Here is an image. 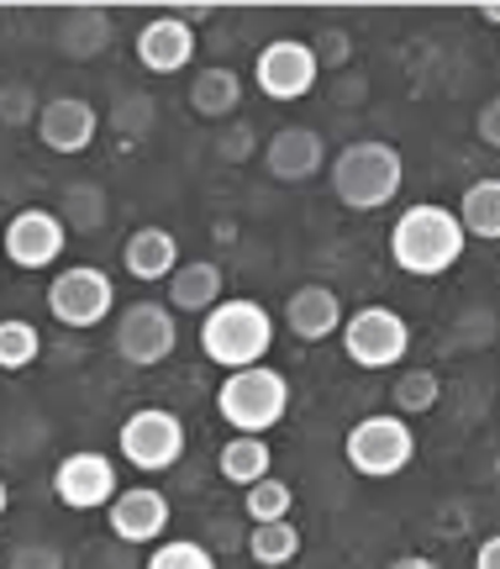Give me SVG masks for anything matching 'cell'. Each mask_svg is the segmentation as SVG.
Returning a JSON list of instances; mask_svg holds the SVG:
<instances>
[{
    "label": "cell",
    "mask_w": 500,
    "mask_h": 569,
    "mask_svg": "<svg viewBox=\"0 0 500 569\" xmlns=\"http://www.w3.org/2000/svg\"><path fill=\"white\" fill-rule=\"evenodd\" d=\"M406 184V159L396 142L384 138H353L332 153V196L348 211H384Z\"/></svg>",
    "instance_id": "cell-3"
},
{
    "label": "cell",
    "mask_w": 500,
    "mask_h": 569,
    "mask_svg": "<svg viewBox=\"0 0 500 569\" xmlns=\"http://www.w3.org/2000/svg\"><path fill=\"white\" fill-rule=\"evenodd\" d=\"M290 511H296V490H290V480H280V475H269V480L242 490V517H248L253 528H263V522H290Z\"/></svg>",
    "instance_id": "cell-27"
},
{
    "label": "cell",
    "mask_w": 500,
    "mask_h": 569,
    "mask_svg": "<svg viewBox=\"0 0 500 569\" xmlns=\"http://www.w3.org/2000/svg\"><path fill=\"white\" fill-rule=\"evenodd\" d=\"M269 469H274V448H269V438H242V432H232L217 453V475L238 490L269 480Z\"/></svg>",
    "instance_id": "cell-22"
},
{
    "label": "cell",
    "mask_w": 500,
    "mask_h": 569,
    "mask_svg": "<svg viewBox=\"0 0 500 569\" xmlns=\"http://www.w3.org/2000/svg\"><path fill=\"white\" fill-rule=\"evenodd\" d=\"M221 301H227V280H221V264H211V259H184L163 284V306L174 317H206Z\"/></svg>",
    "instance_id": "cell-19"
},
{
    "label": "cell",
    "mask_w": 500,
    "mask_h": 569,
    "mask_svg": "<svg viewBox=\"0 0 500 569\" xmlns=\"http://www.w3.org/2000/svg\"><path fill=\"white\" fill-rule=\"evenodd\" d=\"M153 122H159V101L148 90H121L117 101H111V127H117L121 142L153 138Z\"/></svg>",
    "instance_id": "cell-29"
},
{
    "label": "cell",
    "mask_w": 500,
    "mask_h": 569,
    "mask_svg": "<svg viewBox=\"0 0 500 569\" xmlns=\"http://www.w3.org/2000/svg\"><path fill=\"white\" fill-rule=\"evenodd\" d=\"M180 238L169 227H132L127 243H121V269L132 274L138 284H169V274L180 269Z\"/></svg>",
    "instance_id": "cell-18"
},
{
    "label": "cell",
    "mask_w": 500,
    "mask_h": 569,
    "mask_svg": "<svg viewBox=\"0 0 500 569\" xmlns=\"http://www.w3.org/2000/svg\"><path fill=\"white\" fill-rule=\"evenodd\" d=\"M384 569H442L438 559H427V553H400V559H390Z\"/></svg>",
    "instance_id": "cell-38"
},
{
    "label": "cell",
    "mask_w": 500,
    "mask_h": 569,
    "mask_svg": "<svg viewBox=\"0 0 500 569\" xmlns=\"http://www.w3.org/2000/svg\"><path fill=\"white\" fill-rule=\"evenodd\" d=\"M11 511V486H6V475H0V517Z\"/></svg>",
    "instance_id": "cell-40"
},
{
    "label": "cell",
    "mask_w": 500,
    "mask_h": 569,
    "mask_svg": "<svg viewBox=\"0 0 500 569\" xmlns=\"http://www.w3.org/2000/svg\"><path fill=\"white\" fill-rule=\"evenodd\" d=\"M0 248H6V259L17 269L42 274V269H53L63 259L69 227H63L59 211H48V206H21L17 217L6 222V232H0Z\"/></svg>",
    "instance_id": "cell-12"
},
{
    "label": "cell",
    "mask_w": 500,
    "mask_h": 569,
    "mask_svg": "<svg viewBox=\"0 0 500 569\" xmlns=\"http://www.w3.org/2000/svg\"><path fill=\"white\" fill-rule=\"evenodd\" d=\"M100 138V111L84 96H48L38 117V142L59 159H80Z\"/></svg>",
    "instance_id": "cell-14"
},
{
    "label": "cell",
    "mask_w": 500,
    "mask_h": 569,
    "mask_svg": "<svg viewBox=\"0 0 500 569\" xmlns=\"http://www.w3.org/2000/svg\"><path fill=\"white\" fill-rule=\"evenodd\" d=\"M142 569H217V553L196 538H163L159 549L142 559Z\"/></svg>",
    "instance_id": "cell-30"
},
{
    "label": "cell",
    "mask_w": 500,
    "mask_h": 569,
    "mask_svg": "<svg viewBox=\"0 0 500 569\" xmlns=\"http://www.w3.org/2000/svg\"><path fill=\"white\" fill-rule=\"evenodd\" d=\"M321 80V59L317 48L306 38H269L253 59V84H259L263 101L274 106H290V101H306Z\"/></svg>",
    "instance_id": "cell-10"
},
{
    "label": "cell",
    "mask_w": 500,
    "mask_h": 569,
    "mask_svg": "<svg viewBox=\"0 0 500 569\" xmlns=\"http://www.w3.org/2000/svg\"><path fill=\"white\" fill-rule=\"evenodd\" d=\"M0 569H6V553H0Z\"/></svg>",
    "instance_id": "cell-41"
},
{
    "label": "cell",
    "mask_w": 500,
    "mask_h": 569,
    "mask_svg": "<svg viewBox=\"0 0 500 569\" xmlns=\"http://www.w3.org/2000/svg\"><path fill=\"white\" fill-rule=\"evenodd\" d=\"M474 569H500V532H490L480 549H474Z\"/></svg>",
    "instance_id": "cell-37"
},
{
    "label": "cell",
    "mask_w": 500,
    "mask_h": 569,
    "mask_svg": "<svg viewBox=\"0 0 500 569\" xmlns=\"http://www.w3.org/2000/svg\"><path fill=\"white\" fill-rule=\"evenodd\" d=\"M42 106H38V90L32 84H0V127H38Z\"/></svg>",
    "instance_id": "cell-31"
},
{
    "label": "cell",
    "mask_w": 500,
    "mask_h": 569,
    "mask_svg": "<svg viewBox=\"0 0 500 569\" xmlns=\"http://www.w3.org/2000/svg\"><path fill=\"white\" fill-rule=\"evenodd\" d=\"M174 522V507L159 486H121V496L106 507V528L117 543H132V549H159L163 532Z\"/></svg>",
    "instance_id": "cell-13"
},
{
    "label": "cell",
    "mask_w": 500,
    "mask_h": 569,
    "mask_svg": "<svg viewBox=\"0 0 500 569\" xmlns=\"http://www.w3.org/2000/svg\"><path fill=\"white\" fill-rule=\"evenodd\" d=\"M242 74L232 63H206L196 80H190V111L206 117V122H232L242 106Z\"/></svg>",
    "instance_id": "cell-21"
},
{
    "label": "cell",
    "mask_w": 500,
    "mask_h": 569,
    "mask_svg": "<svg viewBox=\"0 0 500 569\" xmlns=\"http://www.w3.org/2000/svg\"><path fill=\"white\" fill-rule=\"evenodd\" d=\"M132 53L148 74H184L196 63V27L184 17H153L138 27Z\"/></svg>",
    "instance_id": "cell-16"
},
{
    "label": "cell",
    "mask_w": 500,
    "mask_h": 569,
    "mask_svg": "<svg viewBox=\"0 0 500 569\" xmlns=\"http://www.w3.org/2000/svg\"><path fill=\"white\" fill-rule=\"evenodd\" d=\"M274 311L253 296H227L217 311L200 317V353L211 359L217 369L238 375V369L269 365L274 353Z\"/></svg>",
    "instance_id": "cell-2"
},
{
    "label": "cell",
    "mask_w": 500,
    "mask_h": 569,
    "mask_svg": "<svg viewBox=\"0 0 500 569\" xmlns=\"http://www.w3.org/2000/svg\"><path fill=\"white\" fill-rule=\"evenodd\" d=\"M253 153H259V132H253V122H232L217 138V159H227V163H248Z\"/></svg>",
    "instance_id": "cell-33"
},
{
    "label": "cell",
    "mask_w": 500,
    "mask_h": 569,
    "mask_svg": "<svg viewBox=\"0 0 500 569\" xmlns=\"http://www.w3.org/2000/svg\"><path fill=\"white\" fill-rule=\"evenodd\" d=\"M48 317L59 327L90 332L117 317V280L96 264H69L48 280Z\"/></svg>",
    "instance_id": "cell-9"
},
{
    "label": "cell",
    "mask_w": 500,
    "mask_h": 569,
    "mask_svg": "<svg viewBox=\"0 0 500 569\" xmlns=\"http://www.w3.org/2000/svg\"><path fill=\"white\" fill-rule=\"evenodd\" d=\"M342 459L363 480H396V475L417 465V427L396 417V411H369V417L348 427Z\"/></svg>",
    "instance_id": "cell-5"
},
{
    "label": "cell",
    "mask_w": 500,
    "mask_h": 569,
    "mask_svg": "<svg viewBox=\"0 0 500 569\" xmlns=\"http://www.w3.org/2000/svg\"><path fill=\"white\" fill-rule=\"evenodd\" d=\"M248 559L259 569H290L300 559V528L296 517L290 522H263V528L248 532Z\"/></svg>",
    "instance_id": "cell-26"
},
{
    "label": "cell",
    "mask_w": 500,
    "mask_h": 569,
    "mask_svg": "<svg viewBox=\"0 0 500 569\" xmlns=\"http://www.w3.org/2000/svg\"><path fill=\"white\" fill-rule=\"evenodd\" d=\"M6 569H63V553L53 543H21L6 553Z\"/></svg>",
    "instance_id": "cell-34"
},
{
    "label": "cell",
    "mask_w": 500,
    "mask_h": 569,
    "mask_svg": "<svg viewBox=\"0 0 500 569\" xmlns=\"http://www.w3.org/2000/svg\"><path fill=\"white\" fill-rule=\"evenodd\" d=\"M463 248H469V232L453 206L417 201L390 222V264L411 280H442L448 269L463 264Z\"/></svg>",
    "instance_id": "cell-1"
},
{
    "label": "cell",
    "mask_w": 500,
    "mask_h": 569,
    "mask_svg": "<svg viewBox=\"0 0 500 569\" xmlns=\"http://www.w3.org/2000/svg\"><path fill=\"white\" fill-rule=\"evenodd\" d=\"M217 417L242 438H263L290 417V380L274 365L238 369L217 386Z\"/></svg>",
    "instance_id": "cell-4"
},
{
    "label": "cell",
    "mask_w": 500,
    "mask_h": 569,
    "mask_svg": "<svg viewBox=\"0 0 500 569\" xmlns=\"http://www.w3.org/2000/svg\"><path fill=\"white\" fill-rule=\"evenodd\" d=\"M184 443L190 432L169 407H138L121 417L117 448H121V465L138 469V475H163L184 459Z\"/></svg>",
    "instance_id": "cell-8"
},
{
    "label": "cell",
    "mask_w": 500,
    "mask_h": 569,
    "mask_svg": "<svg viewBox=\"0 0 500 569\" xmlns=\"http://www.w3.org/2000/svg\"><path fill=\"white\" fill-rule=\"evenodd\" d=\"M53 496L69 511H106L121 496V469L100 448H74L53 469Z\"/></svg>",
    "instance_id": "cell-11"
},
{
    "label": "cell",
    "mask_w": 500,
    "mask_h": 569,
    "mask_svg": "<svg viewBox=\"0 0 500 569\" xmlns=\"http://www.w3.org/2000/svg\"><path fill=\"white\" fill-rule=\"evenodd\" d=\"M459 222L469 243H500V180H474L463 190Z\"/></svg>",
    "instance_id": "cell-24"
},
{
    "label": "cell",
    "mask_w": 500,
    "mask_h": 569,
    "mask_svg": "<svg viewBox=\"0 0 500 569\" xmlns=\"http://www.w3.org/2000/svg\"><path fill=\"white\" fill-rule=\"evenodd\" d=\"M311 48H317L321 69H327V63H332V69H342V63H348V48H353V42H348V32H342V27H327V32H321V38L311 42Z\"/></svg>",
    "instance_id": "cell-35"
},
{
    "label": "cell",
    "mask_w": 500,
    "mask_h": 569,
    "mask_svg": "<svg viewBox=\"0 0 500 569\" xmlns=\"http://www.w3.org/2000/svg\"><path fill=\"white\" fill-rule=\"evenodd\" d=\"M327 138H321L317 127H280L274 138L263 142V169L274 174L280 184H311L327 174Z\"/></svg>",
    "instance_id": "cell-15"
},
{
    "label": "cell",
    "mask_w": 500,
    "mask_h": 569,
    "mask_svg": "<svg viewBox=\"0 0 500 569\" xmlns=\"http://www.w3.org/2000/svg\"><path fill=\"white\" fill-rule=\"evenodd\" d=\"M480 21H484V27H500V0H490V6H480Z\"/></svg>",
    "instance_id": "cell-39"
},
{
    "label": "cell",
    "mask_w": 500,
    "mask_h": 569,
    "mask_svg": "<svg viewBox=\"0 0 500 569\" xmlns=\"http://www.w3.org/2000/svg\"><path fill=\"white\" fill-rule=\"evenodd\" d=\"M448 338H453L459 348H469V353H474V348H490L496 343V311H490V306H469L459 322H453Z\"/></svg>",
    "instance_id": "cell-32"
},
{
    "label": "cell",
    "mask_w": 500,
    "mask_h": 569,
    "mask_svg": "<svg viewBox=\"0 0 500 569\" xmlns=\"http://www.w3.org/2000/svg\"><path fill=\"white\" fill-rule=\"evenodd\" d=\"M111 348L121 353V365L132 369H159L174 359L180 348V317L163 301L142 296V301H127L121 317L111 322Z\"/></svg>",
    "instance_id": "cell-6"
},
{
    "label": "cell",
    "mask_w": 500,
    "mask_h": 569,
    "mask_svg": "<svg viewBox=\"0 0 500 569\" xmlns=\"http://www.w3.org/2000/svg\"><path fill=\"white\" fill-rule=\"evenodd\" d=\"M338 343L353 369H369V375L400 369L406 353H411V322L400 317L396 306H359V311H348Z\"/></svg>",
    "instance_id": "cell-7"
},
{
    "label": "cell",
    "mask_w": 500,
    "mask_h": 569,
    "mask_svg": "<svg viewBox=\"0 0 500 569\" xmlns=\"http://www.w3.org/2000/svg\"><path fill=\"white\" fill-rule=\"evenodd\" d=\"M42 359V332L27 317H0V375H21Z\"/></svg>",
    "instance_id": "cell-28"
},
{
    "label": "cell",
    "mask_w": 500,
    "mask_h": 569,
    "mask_svg": "<svg viewBox=\"0 0 500 569\" xmlns=\"http://www.w3.org/2000/svg\"><path fill=\"white\" fill-rule=\"evenodd\" d=\"M442 401V375L438 369H427V365H417V369H406L396 386H390V411L396 417H427V411Z\"/></svg>",
    "instance_id": "cell-25"
},
{
    "label": "cell",
    "mask_w": 500,
    "mask_h": 569,
    "mask_svg": "<svg viewBox=\"0 0 500 569\" xmlns=\"http://www.w3.org/2000/svg\"><path fill=\"white\" fill-rule=\"evenodd\" d=\"M59 222L69 232H100V227L111 222V196H106V184L96 180H74L59 190Z\"/></svg>",
    "instance_id": "cell-23"
},
{
    "label": "cell",
    "mask_w": 500,
    "mask_h": 569,
    "mask_svg": "<svg viewBox=\"0 0 500 569\" xmlns=\"http://www.w3.org/2000/svg\"><path fill=\"white\" fill-rule=\"evenodd\" d=\"M111 38H117V21H111V11H100V6L63 11L59 27H53V42H59V53H63V59H74V63L100 59V53L111 48Z\"/></svg>",
    "instance_id": "cell-20"
},
{
    "label": "cell",
    "mask_w": 500,
    "mask_h": 569,
    "mask_svg": "<svg viewBox=\"0 0 500 569\" xmlns=\"http://www.w3.org/2000/svg\"><path fill=\"white\" fill-rule=\"evenodd\" d=\"M474 138H480L490 153H500V96H490V101L480 106V117H474Z\"/></svg>",
    "instance_id": "cell-36"
},
{
    "label": "cell",
    "mask_w": 500,
    "mask_h": 569,
    "mask_svg": "<svg viewBox=\"0 0 500 569\" xmlns=\"http://www.w3.org/2000/svg\"><path fill=\"white\" fill-rule=\"evenodd\" d=\"M342 322H348V311H342V296L332 284H300V290H290V301H284V327L296 332L300 343L342 338Z\"/></svg>",
    "instance_id": "cell-17"
}]
</instances>
